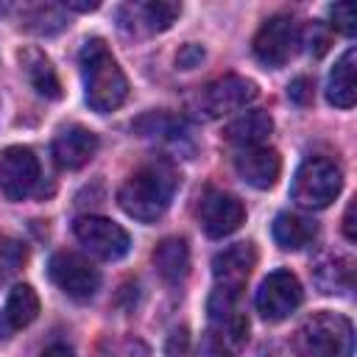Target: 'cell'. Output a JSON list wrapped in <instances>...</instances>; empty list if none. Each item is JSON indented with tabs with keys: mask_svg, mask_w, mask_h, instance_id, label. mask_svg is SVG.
<instances>
[{
	"mask_svg": "<svg viewBox=\"0 0 357 357\" xmlns=\"http://www.w3.org/2000/svg\"><path fill=\"white\" fill-rule=\"evenodd\" d=\"M178 190V173L170 162H148L134 170L117 190V204L126 215L142 223L159 220Z\"/></svg>",
	"mask_w": 357,
	"mask_h": 357,
	"instance_id": "cell-1",
	"label": "cell"
},
{
	"mask_svg": "<svg viewBox=\"0 0 357 357\" xmlns=\"http://www.w3.org/2000/svg\"><path fill=\"white\" fill-rule=\"evenodd\" d=\"M78 67H81V78H84V98L92 112L106 114V112H114L126 100L128 81L103 39L84 42V47L78 53Z\"/></svg>",
	"mask_w": 357,
	"mask_h": 357,
	"instance_id": "cell-2",
	"label": "cell"
},
{
	"mask_svg": "<svg viewBox=\"0 0 357 357\" xmlns=\"http://www.w3.org/2000/svg\"><path fill=\"white\" fill-rule=\"evenodd\" d=\"M296 357H351L354 329L346 315L315 312L293 335Z\"/></svg>",
	"mask_w": 357,
	"mask_h": 357,
	"instance_id": "cell-3",
	"label": "cell"
},
{
	"mask_svg": "<svg viewBox=\"0 0 357 357\" xmlns=\"http://www.w3.org/2000/svg\"><path fill=\"white\" fill-rule=\"evenodd\" d=\"M340 187H343V173L335 159L307 156L293 176L290 195L301 209H324L337 198Z\"/></svg>",
	"mask_w": 357,
	"mask_h": 357,
	"instance_id": "cell-4",
	"label": "cell"
},
{
	"mask_svg": "<svg viewBox=\"0 0 357 357\" xmlns=\"http://www.w3.org/2000/svg\"><path fill=\"white\" fill-rule=\"evenodd\" d=\"M301 45V25L290 14H273L265 20L254 36V56L265 67H284Z\"/></svg>",
	"mask_w": 357,
	"mask_h": 357,
	"instance_id": "cell-5",
	"label": "cell"
},
{
	"mask_svg": "<svg viewBox=\"0 0 357 357\" xmlns=\"http://www.w3.org/2000/svg\"><path fill=\"white\" fill-rule=\"evenodd\" d=\"M73 231H75L78 243L89 254H95L98 259H109L112 262V259L126 257L128 248H131L128 231L120 223H114L109 218H100V215H81V218H75Z\"/></svg>",
	"mask_w": 357,
	"mask_h": 357,
	"instance_id": "cell-6",
	"label": "cell"
},
{
	"mask_svg": "<svg viewBox=\"0 0 357 357\" xmlns=\"http://www.w3.org/2000/svg\"><path fill=\"white\" fill-rule=\"evenodd\" d=\"M39 159L31 148L11 145L0 153V190L8 201H25L39 190Z\"/></svg>",
	"mask_w": 357,
	"mask_h": 357,
	"instance_id": "cell-7",
	"label": "cell"
},
{
	"mask_svg": "<svg viewBox=\"0 0 357 357\" xmlns=\"http://www.w3.org/2000/svg\"><path fill=\"white\" fill-rule=\"evenodd\" d=\"M301 298H304V293H301V282L296 279V273L279 268L262 279L254 304L265 321L276 324V321H284L290 312H296Z\"/></svg>",
	"mask_w": 357,
	"mask_h": 357,
	"instance_id": "cell-8",
	"label": "cell"
},
{
	"mask_svg": "<svg viewBox=\"0 0 357 357\" xmlns=\"http://www.w3.org/2000/svg\"><path fill=\"white\" fill-rule=\"evenodd\" d=\"M47 276L61 293H67L70 298H78V301L95 296V290L100 284L98 268L73 251H56L47 262Z\"/></svg>",
	"mask_w": 357,
	"mask_h": 357,
	"instance_id": "cell-9",
	"label": "cell"
},
{
	"mask_svg": "<svg viewBox=\"0 0 357 357\" xmlns=\"http://www.w3.org/2000/svg\"><path fill=\"white\" fill-rule=\"evenodd\" d=\"M181 14L178 3L170 0H145V3H126L117 8V22L131 36H151L167 31L176 17Z\"/></svg>",
	"mask_w": 357,
	"mask_h": 357,
	"instance_id": "cell-10",
	"label": "cell"
},
{
	"mask_svg": "<svg viewBox=\"0 0 357 357\" xmlns=\"http://www.w3.org/2000/svg\"><path fill=\"white\" fill-rule=\"evenodd\" d=\"M257 95H259V89H257V84L251 78L223 75V78H218V81H212V84L204 86L201 106H204V112L209 117H220V114L245 109Z\"/></svg>",
	"mask_w": 357,
	"mask_h": 357,
	"instance_id": "cell-11",
	"label": "cell"
},
{
	"mask_svg": "<svg viewBox=\"0 0 357 357\" xmlns=\"http://www.w3.org/2000/svg\"><path fill=\"white\" fill-rule=\"evenodd\" d=\"M257 265V248L254 243H234L223 251L215 254L212 259V276H215V290H226L240 296L245 287V279L251 276Z\"/></svg>",
	"mask_w": 357,
	"mask_h": 357,
	"instance_id": "cell-12",
	"label": "cell"
},
{
	"mask_svg": "<svg viewBox=\"0 0 357 357\" xmlns=\"http://www.w3.org/2000/svg\"><path fill=\"white\" fill-rule=\"evenodd\" d=\"M198 220H201V229L206 231V237L220 240L245 223V206L240 198H234L229 192H209L201 201Z\"/></svg>",
	"mask_w": 357,
	"mask_h": 357,
	"instance_id": "cell-13",
	"label": "cell"
},
{
	"mask_svg": "<svg viewBox=\"0 0 357 357\" xmlns=\"http://www.w3.org/2000/svg\"><path fill=\"white\" fill-rule=\"evenodd\" d=\"M248 340V321L240 312L212 318L201 335V357H237Z\"/></svg>",
	"mask_w": 357,
	"mask_h": 357,
	"instance_id": "cell-14",
	"label": "cell"
},
{
	"mask_svg": "<svg viewBox=\"0 0 357 357\" xmlns=\"http://www.w3.org/2000/svg\"><path fill=\"white\" fill-rule=\"evenodd\" d=\"M234 170L237 176L251 184L254 190H268L276 184L279 173H282V159L273 148L268 145H257V148H240L234 153Z\"/></svg>",
	"mask_w": 357,
	"mask_h": 357,
	"instance_id": "cell-15",
	"label": "cell"
},
{
	"mask_svg": "<svg viewBox=\"0 0 357 357\" xmlns=\"http://www.w3.org/2000/svg\"><path fill=\"white\" fill-rule=\"evenodd\" d=\"M98 151V134L84 126H67L53 139V159L64 170L84 167Z\"/></svg>",
	"mask_w": 357,
	"mask_h": 357,
	"instance_id": "cell-16",
	"label": "cell"
},
{
	"mask_svg": "<svg viewBox=\"0 0 357 357\" xmlns=\"http://www.w3.org/2000/svg\"><path fill=\"white\" fill-rule=\"evenodd\" d=\"M39 315V296L31 284H14L0 310V340L14 337Z\"/></svg>",
	"mask_w": 357,
	"mask_h": 357,
	"instance_id": "cell-17",
	"label": "cell"
},
{
	"mask_svg": "<svg viewBox=\"0 0 357 357\" xmlns=\"http://www.w3.org/2000/svg\"><path fill=\"white\" fill-rule=\"evenodd\" d=\"M354 73H357V50L349 47L337 59V64L332 67L329 81H326V100L332 106H337V109H351L354 106V100H357V78H354Z\"/></svg>",
	"mask_w": 357,
	"mask_h": 357,
	"instance_id": "cell-18",
	"label": "cell"
},
{
	"mask_svg": "<svg viewBox=\"0 0 357 357\" xmlns=\"http://www.w3.org/2000/svg\"><path fill=\"white\" fill-rule=\"evenodd\" d=\"M273 240L284 251H298L307 248L318 237V226L312 218H304L298 212H279L273 220Z\"/></svg>",
	"mask_w": 357,
	"mask_h": 357,
	"instance_id": "cell-19",
	"label": "cell"
},
{
	"mask_svg": "<svg viewBox=\"0 0 357 357\" xmlns=\"http://www.w3.org/2000/svg\"><path fill=\"white\" fill-rule=\"evenodd\" d=\"M153 265L156 273L167 282V284H181L190 273V248L187 240L181 237H165L156 251H153Z\"/></svg>",
	"mask_w": 357,
	"mask_h": 357,
	"instance_id": "cell-20",
	"label": "cell"
},
{
	"mask_svg": "<svg viewBox=\"0 0 357 357\" xmlns=\"http://www.w3.org/2000/svg\"><path fill=\"white\" fill-rule=\"evenodd\" d=\"M20 64H22V73L28 75L31 86H33L42 98H47V100H59V98H61L59 75H56L50 59H47L42 50H36V47L20 50Z\"/></svg>",
	"mask_w": 357,
	"mask_h": 357,
	"instance_id": "cell-21",
	"label": "cell"
},
{
	"mask_svg": "<svg viewBox=\"0 0 357 357\" xmlns=\"http://www.w3.org/2000/svg\"><path fill=\"white\" fill-rule=\"evenodd\" d=\"M273 131V120L268 112H245L237 120H231L226 126V139L240 151V148H257L268 139V134Z\"/></svg>",
	"mask_w": 357,
	"mask_h": 357,
	"instance_id": "cell-22",
	"label": "cell"
},
{
	"mask_svg": "<svg viewBox=\"0 0 357 357\" xmlns=\"http://www.w3.org/2000/svg\"><path fill=\"white\" fill-rule=\"evenodd\" d=\"M315 284L324 293H351L354 262L343 254H326L315 262Z\"/></svg>",
	"mask_w": 357,
	"mask_h": 357,
	"instance_id": "cell-23",
	"label": "cell"
},
{
	"mask_svg": "<svg viewBox=\"0 0 357 357\" xmlns=\"http://www.w3.org/2000/svg\"><path fill=\"white\" fill-rule=\"evenodd\" d=\"M64 25H67V20H64L59 6H36L25 14V28L33 33L50 36V33H59Z\"/></svg>",
	"mask_w": 357,
	"mask_h": 357,
	"instance_id": "cell-24",
	"label": "cell"
},
{
	"mask_svg": "<svg viewBox=\"0 0 357 357\" xmlns=\"http://www.w3.org/2000/svg\"><path fill=\"white\" fill-rule=\"evenodd\" d=\"M25 262V245L14 237L0 234V284L8 282Z\"/></svg>",
	"mask_w": 357,
	"mask_h": 357,
	"instance_id": "cell-25",
	"label": "cell"
},
{
	"mask_svg": "<svg viewBox=\"0 0 357 357\" xmlns=\"http://www.w3.org/2000/svg\"><path fill=\"white\" fill-rule=\"evenodd\" d=\"M329 17H332V25H335L340 33L351 36V33L357 31V14H354V6H351V3H337V6H332V8H329Z\"/></svg>",
	"mask_w": 357,
	"mask_h": 357,
	"instance_id": "cell-26",
	"label": "cell"
},
{
	"mask_svg": "<svg viewBox=\"0 0 357 357\" xmlns=\"http://www.w3.org/2000/svg\"><path fill=\"white\" fill-rule=\"evenodd\" d=\"M167 357H190V337H187V329H173V335L167 337V349H165Z\"/></svg>",
	"mask_w": 357,
	"mask_h": 357,
	"instance_id": "cell-27",
	"label": "cell"
},
{
	"mask_svg": "<svg viewBox=\"0 0 357 357\" xmlns=\"http://www.w3.org/2000/svg\"><path fill=\"white\" fill-rule=\"evenodd\" d=\"M287 95H290V100H296V103L307 106V103L312 100V81H310V78H296V81L290 84Z\"/></svg>",
	"mask_w": 357,
	"mask_h": 357,
	"instance_id": "cell-28",
	"label": "cell"
},
{
	"mask_svg": "<svg viewBox=\"0 0 357 357\" xmlns=\"http://www.w3.org/2000/svg\"><path fill=\"white\" fill-rule=\"evenodd\" d=\"M201 59H204V47H201V45H184V47L178 50V64H181L184 70L195 67Z\"/></svg>",
	"mask_w": 357,
	"mask_h": 357,
	"instance_id": "cell-29",
	"label": "cell"
},
{
	"mask_svg": "<svg viewBox=\"0 0 357 357\" xmlns=\"http://www.w3.org/2000/svg\"><path fill=\"white\" fill-rule=\"evenodd\" d=\"M343 234H346V240H357V229H354V201H349V206H346V215H343Z\"/></svg>",
	"mask_w": 357,
	"mask_h": 357,
	"instance_id": "cell-30",
	"label": "cell"
},
{
	"mask_svg": "<svg viewBox=\"0 0 357 357\" xmlns=\"http://www.w3.org/2000/svg\"><path fill=\"white\" fill-rule=\"evenodd\" d=\"M42 357H75V354L67 346H50V349L42 351Z\"/></svg>",
	"mask_w": 357,
	"mask_h": 357,
	"instance_id": "cell-31",
	"label": "cell"
},
{
	"mask_svg": "<svg viewBox=\"0 0 357 357\" xmlns=\"http://www.w3.org/2000/svg\"><path fill=\"white\" fill-rule=\"evenodd\" d=\"M64 8H70V11H95L98 3H75V0H64Z\"/></svg>",
	"mask_w": 357,
	"mask_h": 357,
	"instance_id": "cell-32",
	"label": "cell"
}]
</instances>
